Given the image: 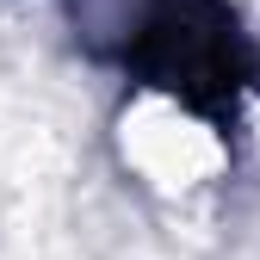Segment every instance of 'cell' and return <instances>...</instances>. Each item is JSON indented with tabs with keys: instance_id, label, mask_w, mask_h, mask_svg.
I'll return each mask as SVG.
<instances>
[{
	"instance_id": "1",
	"label": "cell",
	"mask_w": 260,
	"mask_h": 260,
	"mask_svg": "<svg viewBox=\"0 0 260 260\" xmlns=\"http://www.w3.org/2000/svg\"><path fill=\"white\" fill-rule=\"evenodd\" d=\"M130 62L143 69L155 93L180 100L186 112H230L236 93L254 75V44L236 25L230 0H155L137 25Z\"/></svg>"
}]
</instances>
